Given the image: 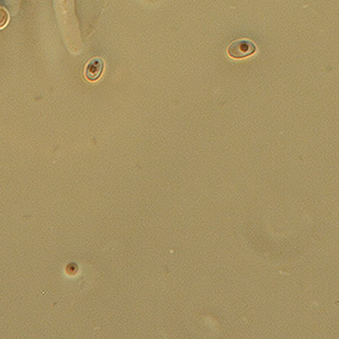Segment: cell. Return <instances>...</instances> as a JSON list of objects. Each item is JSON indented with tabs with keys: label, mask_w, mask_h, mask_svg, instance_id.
<instances>
[{
	"label": "cell",
	"mask_w": 339,
	"mask_h": 339,
	"mask_svg": "<svg viewBox=\"0 0 339 339\" xmlns=\"http://www.w3.org/2000/svg\"><path fill=\"white\" fill-rule=\"evenodd\" d=\"M105 69V62L100 57H93L87 63L85 68V77L89 82H96L101 77Z\"/></svg>",
	"instance_id": "obj_2"
},
{
	"label": "cell",
	"mask_w": 339,
	"mask_h": 339,
	"mask_svg": "<svg viewBox=\"0 0 339 339\" xmlns=\"http://www.w3.org/2000/svg\"><path fill=\"white\" fill-rule=\"evenodd\" d=\"M257 50L256 44L247 40V38H240L233 41L227 47V55L234 59H243L255 54Z\"/></svg>",
	"instance_id": "obj_1"
},
{
	"label": "cell",
	"mask_w": 339,
	"mask_h": 339,
	"mask_svg": "<svg viewBox=\"0 0 339 339\" xmlns=\"http://www.w3.org/2000/svg\"><path fill=\"white\" fill-rule=\"evenodd\" d=\"M9 21V13L5 8L0 7V29H3Z\"/></svg>",
	"instance_id": "obj_3"
}]
</instances>
